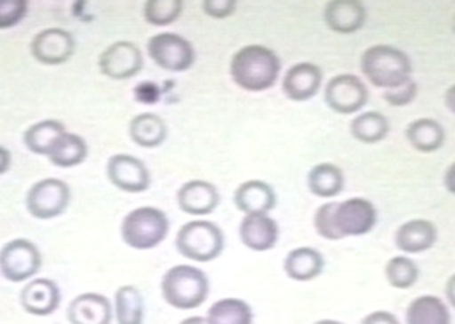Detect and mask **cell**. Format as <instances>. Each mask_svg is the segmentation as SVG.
Masks as SVG:
<instances>
[{
    "mask_svg": "<svg viewBox=\"0 0 455 324\" xmlns=\"http://www.w3.org/2000/svg\"><path fill=\"white\" fill-rule=\"evenodd\" d=\"M378 207L366 197L326 201L314 210V232L328 241L370 235L378 226Z\"/></svg>",
    "mask_w": 455,
    "mask_h": 324,
    "instance_id": "cell-1",
    "label": "cell"
},
{
    "mask_svg": "<svg viewBox=\"0 0 455 324\" xmlns=\"http://www.w3.org/2000/svg\"><path fill=\"white\" fill-rule=\"evenodd\" d=\"M229 76L238 89L262 93L275 89L282 80V59L273 49L251 43L231 56Z\"/></svg>",
    "mask_w": 455,
    "mask_h": 324,
    "instance_id": "cell-2",
    "label": "cell"
},
{
    "mask_svg": "<svg viewBox=\"0 0 455 324\" xmlns=\"http://www.w3.org/2000/svg\"><path fill=\"white\" fill-rule=\"evenodd\" d=\"M361 75L374 89L392 90L414 80L412 60L395 45L376 43L368 47L359 60Z\"/></svg>",
    "mask_w": 455,
    "mask_h": 324,
    "instance_id": "cell-3",
    "label": "cell"
},
{
    "mask_svg": "<svg viewBox=\"0 0 455 324\" xmlns=\"http://www.w3.org/2000/svg\"><path fill=\"white\" fill-rule=\"evenodd\" d=\"M209 294L211 281L197 265H172L161 280L163 300L178 311L199 309Z\"/></svg>",
    "mask_w": 455,
    "mask_h": 324,
    "instance_id": "cell-4",
    "label": "cell"
},
{
    "mask_svg": "<svg viewBox=\"0 0 455 324\" xmlns=\"http://www.w3.org/2000/svg\"><path fill=\"white\" fill-rule=\"evenodd\" d=\"M227 236L220 225L211 219L196 217L185 223L174 240L178 254L194 263H212L223 252Z\"/></svg>",
    "mask_w": 455,
    "mask_h": 324,
    "instance_id": "cell-5",
    "label": "cell"
},
{
    "mask_svg": "<svg viewBox=\"0 0 455 324\" xmlns=\"http://www.w3.org/2000/svg\"><path fill=\"white\" fill-rule=\"evenodd\" d=\"M170 230V217L163 209L142 206L123 217L119 233L130 249L152 250L168 238Z\"/></svg>",
    "mask_w": 455,
    "mask_h": 324,
    "instance_id": "cell-6",
    "label": "cell"
},
{
    "mask_svg": "<svg viewBox=\"0 0 455 324\" xmlns=\"http://www.w3.org/2000/svg\"><path fill=\"white\" fill-rule=\"evenodd\" d=\"M71 204V188L64 179L42 178L29 186L25 206L35 219L49 221L62 216Z\"/></svg>",
    "mask_w": 455,
    "mask_h": 324,
    "instance_id": "cell-7",
    "label": "cell"
},
{
    "mask_svg": "<svg viewBox=\"0 0 455 324\" xmlns=\"http://www.w3.org/2000/svg\"><path fill=\"white\" fill-rule=\"evenodd\" d=\"M324 104L340 116H352L364 111L370 102L366 82L352 73H341L324 85Z\"/></svg>",
    "mask_w": 455,
    "mask_h": 324,
    "instance_id": "cell-8",
    "label": "cell"
},
{
    "mask_svg": "<svg viewBox=\"0 0 455 324\" xmlns=\"http://www.w3.org/2000/svg\"><path fill=\"white\" fill-rule=\"evenodd\" d=\"M147 52L154 64L170 73H185L192 69L197 59V52L192 42L171 31L154 35L147 42Z\"/></svg>",
    "mask_w": 455,
    "mask_h": 324,
    "instance_id": "cell-9",
    "label": "cell"
},
{
    "mask_svg": "<svg viewBox=\"0 0 455 324\" xmlns=\"http://www.w3.org/2000/svg\"><path fill=\"white\" fill-rule=\"evenodd\" d=\"M42 267V252L28 238H14L0 249V273L11 283L31 280Z\"/></svg>",
    "mask_w": 455,
    "mask_h": 324,
    "instance_id": "cell-10",
    "label": "cell"
},
{
    "mask_svg": "<svg viewBox=\"0 0 455 324\" xmlns=\"http://www.w3.org/2000/svg\"><path fill=\"white\" fill-rule=\"evenodd\" d=\"M106 177L114 188L124 194H143L152 183L147 164L132 154L111 155L106 164Z\"/></svg>",
    "mask_w": 455,
    "mask_h": 324,
    "instance_id": "cell-11",
    "label": "cell"
},
{
    "mask_svg": "<svg viewBox=\"0 0 455 324\" xmlns=\"http://www.w3.org/2000/svg\"><path fill=\"white\" fill-rule=\"evenodd\" d=\"M142 69V51L128 40L114 42L99 56V71L114 82L132 80Z\"/></svg>",
    "mask_w": 455,
    "mask_h": 324,
    "instance_id": "cell-12",
    "label": "cell"
},
{
    "mask_svg": "<svg viewBox=\"0 0 455 324\" xmlns=\"http://www.w3.org/2000/svg\"><path fill=\"white\" fill-rule=\"evenodd\" d=\"M75 36L64 28H45L36 33L29 43L33 59L44 66H60L73 58Z\"/></svg>",
    "mask_w": 455,
    "mask_h": 324,
    "instance_id": "cell-13",
    "label": "cell"
},
{
    "mask_svg": "<svg viewBox=\"0 0 455 324\" xmlns=\"http://www.w3.org/2000/svg\"><path fill=\"white\" fill-rule=\"evenodd\" d=\"M176 204L181 212L192 217L211 216L220 204L221 194L218 186L205 179H188L176 192Z\"/></svg>",
    "mask_w": 455,
    "mask_h": 324,
    "instance_id": "cell-14",
    "label": "cell"
},
{
    "mask_svg": "<svg viewBox=\"0 0 455 324\" xmlns=\"http://www.w3.org/2000/svg\"><path fill=\"white\" fill-rule=\"evenodd\" d=\"M240 241L252 252L273 250L282 236L278 221L269 212L243 214L238 225Z\"/></svg>",
    "mask_w": 455,
    "mask_h": 324,
    "instance_id": "cell-15",
    "label": "cell"
},
{
    "mask_svg": "<svg viewBox=\"0 0 455 324\" xmlns=\"http://www.w3.org/2000/svg\"><path fill=\"white\" fill-rule=\"evenodd\" d=\"M323 69L317 64L302 60L286 69L282 91L291 102H309L323 89Z\"/></svg>",
    "mask_w": 455,
    "mask_h": 324,
    "instance_id": "cell-16",
    "label": "cell"
},
{
    "mask_svg": "<svg viewBox=\"0 0 455 324\" xmlns=\"http://www.w3.org/2000/svg\"><path fill=\"white\" fill-rule=\"evenodd\" d=\"M328 30L339 35H354L368 21V9L363 0H328L323 11Z\"/></svg>",
    "mask_w": 455,
    "mask_h": 324,
    "instance_id": "cell-17",
    "label": "cell"
},
{
    "mask_svg": "<svg viewBox=\"0 0 455 324\" xmlns=\"http://www.w3.org/2000/svg\"><path fill=\"white\" fill-rule=\"evenodd\" d=\"M398 252L418 256L431 250L438 241V228L427 217H412L403 221L394 235Z\"/></svg>",
    "mask_w": 455,
    "mask_h": 324,
    "instance_id": "cell-18",
    "label": "cell"
},
{
    "mask_svg": "<svg viewBox=\"0 0 455 324\" xmlns=\"http://www.w3.org/2000/svg\"><path fill=\"white\" fill-rule=\"evenodd\" d=\"M20 304L31 316H51L60 305V290L51 278H36L28 281L20 292Z\"/></svg>",
    "mask_w": 455,
    "mask_h": 324,
    "instance_id": "cell-19",
    "label": "cell"
},
{
    "mask_svg": "<svg viewBox=\"0 0 455 324\" xmlns=\"http://www.w3.org/2000/svg\"><path fill=\"white\" fill-rule=\"evenodd\" d=\"M233 204L242 214L273 212L278 206V195L273 185L264 179H247L240 183L233 194Z\"/></svg>",
    "mask_w": 455,
    "mask_h": 324,
    "instance_id": "cell-20",
    "label": "cell"
},
{
    "mask_svg": "<svg viewBox=\"0 0 455 324\" xmlns=\"http://www.w3.org/2000/svg\"><path fill=\"white\" fill-rule=\"evenodd\" d=\"M326 259L323 252L311 245L295 247L286 252L283 271L286 278L297 283H309L323 274Z\"/></svg>",
    "mask_w": 455,
    "mask_h": 324,
    "instance_id": "cell-21",
    "label": "cell"
},
{
    "mask_svg": "<svg viewBox=\"0 0 455 324\" xmlns=\"http://www.w3.org/2000/svg\"><path fill=\"white\" fill-rule=\"evenodd\" d=\"M113 316L111 300L95 292L76 295L68 307L69 324H111Z\"/></svg>",
    "mask_w": 455,
    "mask_h": 324,
    "instance_id": "cell-22",
    "label": "cell"
},
{
    "mask_svg": "<svg viewBox=\"0 0 455 324\" xmlns=\"http://www.w3.org/2000/svg\"><path fill=\"white\" fill-rule=\"evenodd\" d=\"M307 190L314 197L323 201H333L345 190L347 178L345 171L335 162H317L309 170L307 177Z\"/></svg>",
    "mask_w": 455,
    "mask_h": 324,
    "instance_id": "cell-23",
    "label": "cell"
},
{
    "mask_svg": "<svg viewBox=\"0 0 455 324\" xmlns=\"http://www.w3.org/2000/svg\"><path fill=\"white\" fill-rule=\"evenodd\" d=\"M405 140L416 152L435 154L447 142V131L438 119L418 118L405 126Z\"/></svg>",
    "mask_w": 455,
    "mask_h": 324,
    "instance_id": "cell-24",
    "label": "cell"
},
{
    "mask_svg": "<svg viewBox=\"0 0 455 324\" xmlns=\"http://www.w3.org/2000/svg\"><path fill=\"white\" fill-rule=\"evenodd\" d=\"M405 324H452L451 307L438 295H419L405 309Z\"/></svg>",
    "mask_w": 455,
    "mask_h": 324,
    "instance_id": "cell-25",
    "label": "cell"
},
{
    "mask_svg": "<svg viewBox=\"0 0 455 324\" xmlns=\"http://www.w3.org/2000/svg\"><path fill=\"white\" fill-rule=\"evenodd\" d=\"M128 135L140 148L161 147L168 138V124L156 113H140L130 121Z\"/></svg>",
    "mask_w": 455,
    "mask_h": 324,
    "instance_id": "cell-26",
    "label": "cell"
},
{
    "mask_svg": "<svg viewBox=\"0 0 455 324\" xmlns=\"http://www.w3.org/2000/svg\"><path fill=\"white\" fill-rule=\"evenodd\" d=\"M350 137L364 146H376L388 138L392 126L390 119L379 111H361L348 124Z\"/></svg>",
    "mask_w": 455,
    "mask_h": 324,
    "instance_id": "cell-27",
    "label": "cell"
},
{
    "mask_svg": "<svg viewBox=\"0 0 455 324\" xmlns=\"http://www.w3.org/2000/svg\"><path fill=\"white\" fill-rule=\"evenodd\" d=\"M88 157V144L78 133L64 131L47 155L49 162L60 170H69L84 164Z\"/></svg>",
    "mask_w": 455,
    "mask_h": 324,
    "instance_id": "cell-28",
    "label": "cell"
},
{
    "mask_svg": "<svg viewBox=\"0 0 455 324\" xmlns=\"http://www.w3.org/2000/svg\"><path fill=\"white\" fill-rule=\"evenodd\" d=\"M205 320L209 324H254V309L243 298L227 296L209 307Z\"/></svg>",
    "mask_w": 455,
    "mask_h": 324,
    "instance_id": "cell-29",
    "label": "cell"
},
{
    "mask_svg": "<svg viewBox=\"0 0 455 324\" xmlns=\"http://www.w3.org/2000/svg\"><path fill=\"white\" fill-rule=\"evenodd\" d=\"M68 131L66 124L59 119H42L33 122L27 128L23 135V144L35 155H49L51 147L54 146L57 138Z\"/></svg>",
    "mask_w": 455,
    "mask_h": 324,
    "instance_id": "cell-30",
    "label": "cell"
},
{
    "mask_svg": "<svg viewBox=\"0 0 455 324\" xmlns=\"http://www.w3.org/2000/svg\"><path fill=\"white\" fill-rule=\"evenodd\" d=\"M114 316L117 324L145 323V300L137 287H119L114 295Z\"/></svg>",
    "mask_w": 455,
    "mask_h": 324,
    "instance_id": "cell-31",
    "label": "cell"
},
{
    "mask_svg": "<svg viewBox=\"0 0 455 324\" xmlns=\"http://www.w3.org/2000/svg\"><path fill=\"white\" fill-rule=\"evenodd\" d=\"M419 276L421 269L411 256L398 254L385 265V280L395 290L412 288L419 281Z\"/></svg>",
    "mask_w": 455,
    "mask_h": 324,
    "instance_id": "cell-32",
    "label": "cell"
},
{
    "mask_svg": "<svg viewBox=\"0 0 455 324\" xmlns=\"http://www.w3.org/2000/svg\"><path fill=\"white\" fill-rule=\"evenodd\" d=\"M183 0H145L143 20L152 27H170L180 20Z\"/></svg>",
    "mask_w": 455,
    "mask_h": 324,
    "instance_id": "cell-33",
    "label": "cell"
},
{
    "mask_svg": "<svg viewBox=\"0 0 455 324\" xmlns=\"http://www.w3.org/2000/svg\"><path fill=\"white\" fill-rule=\"evenodd\" d=\"M28 14V0H0V30L18 27Z\"/></svg>",
    "mask_w": 455,
    "mask_h": 324,
    "instance_id": "cell-34",
    "label": "cell"
},
{
    "mask_svg": "<svg viewBox=\"0 0 455 324\" xmlns=\"http://www.w3.org/2000/svg\"><path fill=\"white\" fill-rule=\"evenodd\" d=\"M418 91H419V87H418L416 80H411L397 89L383 90L381 97L392 107H407L418 99Z\"/></svg>",
    "mask_w": 455,
    "mask_h": 324,
    "instance_id": "cell-35",
    "label": "cell"
},
{
    "mask_svg": "<svg viewBox=\"0 0 455 324\" xmlns=\"http://www.w3.org/2000/svg\"><path fill=\"white\" fill-rule=\"evenodd\" d=\"M238 0H202L204 12L212 20H227L235 14Z\"/></svg>",
    "mask_w": 455,
    "mask_h": 324,
    "instance_id": "cell-36",
    "label": "cell"
},
{
    "mask_svg": "<svg viewBox=\"0 0 455 324\" xmlns=\"http://www.w3.org/2000/svg\"><path fill=\"white\" fill-rule=\"evenodd\" d=\"M359 324H400V320L390 311H374L366 314Z\"/></svg>",
    "mask_w": 455,
    "mask_h": 324,
    "instance_id": "cell-37",
    "label": "cell"
},
{
    "mask_svg": "<svg viewBox=\"0 0 455 324\" xmlns=\"http://www.w3.org/2000/svg\"><path fill=\"white\" fill-rule=\"evenodd\" d=\"M12 166V154L9 152V148L0 146V177H4Z\"/></svg>",
    "mask_w": 455,
    "mask_h": 324,
    "instance_id": "cell-38",
    "label": "cell"
},
{
    "mask_svg": "<svg viewBox=\"0 0 455 324\" xmlns=\"http://www.w3.org/2000/svg\"><path fill=\"white\" fill-rule=\"evenodd\" d=\"M443 188H445L451 195H455V161L445 170V175H443Z\"/></svg>",
    "mask_w": 455,
    "mask_h": 324,
    "instance_id": "cell-39",
    "label": "cell"
},
{
    "mask_svg": "<svg viewBox=\"0 0 455 324\" xmlns=\"http://www.w3.org/2000/svg\"><path fill=\"white\" fill-rule=\"evenodd\" d=\"M443 104H445L447 111L455 116V83L445 90V93H443Z\"/></svg>",
    "mask_w": 455,
    "mask_h": 324,
    "instance_id": "cell-40",
    "label": "cell"
},
{
    "mask_svg": "<svg viewBox=\"0 0 455 324\" xmlns=\"http://www.w3.org/2000/svg\"><path fill=\"white\" fill-rule=\"evenodd\" d=\"M445 298H447V304L455 309V273L447 280V285H445Z\"/></svg>",
    "mask_w": 455,
    "mask_h": 324,
    "instance_id": "cell-41",
    "label": "cell"
},
{
    "mask_svg": "<svg viewBox=\"0 0 455 324\" xmlns=\"http://www.w3.org/2000/svg\"><path fill=\"white\" fill-rule=\"evenodd\" d=\"M178 324H209L207 320L204 316H190V318H185L183 321H180Z\"/></svg>",
    "mask_w": 455,
    "mask_h": 324,
    "instance_id": "cell-42",
    "label": "cell"
},
{
    "mask_svg": "<svg viewBox=\"0 0 455 324\" xmlns=\"http://www.w3.org/2000/svg\"><path fill=\"white\" fill-rule=\"evenodd\" d=\"M313 324H345L341 323V321H337V320H319V321H315Z\"/></svg>",
    "mask_w": 455,
    "mask_h": 324,
    "instance_id": "cell-43",
    "label": "cell"
},
{
    "mask_svg": "<svg viewBox=\"0 0 455 324\" xmlns=\"http://www.w3.org/2000/svg\"><path fill=\"white\" fill-rule=\"evenodd\" d=\"M452 30H454V33H455V16H454V21H452Z\"/></svg>",
    "mask_w": 455,
    "mask_h": 324,
    "instance_id": "cell-44",
    "label": "cell"
}]
</instances>
